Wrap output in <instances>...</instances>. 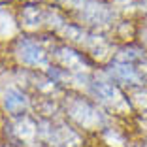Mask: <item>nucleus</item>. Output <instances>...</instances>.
Here are the masks:
<instances>
[{
	"mask_svg": "<svg viewBox=\"0 0 147 147\" xmlns=\"http://www.w3.org/2000/svg\"><path fill=\"white\" fill-rule=\"evenodd\" d=\"M111 76L121 83H138L140 81V72L132 64H115L111 70Z\"/></svg>",
	"mask_w": 147,
	"mask_h": 147,
	"instance_id": "obj_1",
	"label": "nucleus"
},
{
	"mask_svg": "<svg viewBox=\"0 0 147 147\" xmlns=\"http://www.w3.org/2000/svg\"><path fill=\"white\" fill-rule=\"evenodd\" d=\"M25 104H26V96L23 94L21 91H17V89H9L8 94H6V98H4L6 109L15 113V111H19L21 108H25Z\"/></svg>",
	"mask_w": 147,
	"mask_h": 147,
	"instance_id": "obj_2",
	"label": "nucleus"
}]
</instances>
